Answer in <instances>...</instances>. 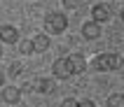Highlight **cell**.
Wrapping results in <instances>:
<instances>
[{
  "mask_svg": "<svg viewBox=\"0 0 124 107\" xmlns=\"http://www.w3.org/2000/svg\"><path fill=\"white\" fill-rule=\"evenodd\" d=\"M33 88L38 93H49V91H52V79H38L33 84Z\"/></svg>",
  "mask_w": 124,
  "mask_h": 107,
  "instance_id": "30bf717a",
  "label": "cell"
},
{
  "mask_svg": "<svg viewBox=\"0 0 124 107\" xmlns=\"http://www.w3.org/2000/svg\"><path fill=\"white\" fill-rule=\"evenodd\" d=\"M0 42L5 44H16L19 42V30L14 26H0Z\"/></svg>",
  "mask_w": 124,
  "mask_h": 107,
  "instance_id": "5b68a950",
  "label": "cell"
},
{
  "mask_svg": "<svg viewBox=\"0 0 124 107\" xmlns=\"http://www.w3.org/2000/svg\"><path fill=\"white\" fill-rule=\"evenodd\" d=\"M33 47H35L38 54L45 51V49H49V37H47V35H35V37H33Z\"/></svg>",
  "mask_w": 124,
  "mask_h": 107,
  "instance_id": "9c48e42d",
  "label": "cell"
},
{
  "mask_svg": "<svg viewBox=\"0 0 124 107\" xmlns=\"http://www.w3.org/2000/svg\"><path fill=\"white\" fill-rule=\"evenodd\" d=\"M77 107H96L91 100H82V102H77Z\"/></svg>",
  "mask_w": 124,
  "mask_h": 107,
  "instance_id": "2e32d148",
  "label": "cell"
},
{
  "mask_svg": "<svg viewBox=\"0 0 124 107\" xmlns=\"http://www.w3.org/2000/svg\"><path fill=\"white\" fill-rule=\"evenodd\" d=\"M82 35L87 37V40H96V37H101V23H96V21H87L82 26Z\"/></svg>",
  "mask_w": 124,
  "mask_h": 107,
  "instance_id": "52a82bcc",
  "label": "cell"
},
{
  "mask_svg": "<svg viewBox=\"0 0 124 107\" xmlns=\"http://www.w3.org/2000/svg\"><path fill=\"white\" fill-rule=\"evenodd\" d=\"M45 28H47V33H63L66 28H68V19L63 16L61 12H49L47 16H45Z\"/></svg>",
  "mask_w": 124,
  "mask_h": 107,
  "instance_id": "6da1fadb",
  "label": "cell"
},
{
  "mask_svg": "<svg viewBox=\"0 0 124 107\" xmlns=\"http://www.w3.org/2000/svg\"><path fill=\"white\" fill-rule=\"evenodd\" d=\"M2 81H5V74L0 72V86H2Z\"/></svg>",
  "mask_w": 124,
  "mask_h": 107,
  "instance_id": "e0dca14e",
  "label": "cell"
},
{
  "mask_svg": "<svg viewBox=\"0 0 124 107\" xmlns=\"http://www.w3.org/2000/svg\"><path fill=\"white\" fill-rule=\"evenodd\" d=\"M77 5H80V0H63V7L66 9H75Z\"/></svg>",
  "mask_w": 124,
  "mask_h": 107,
  "instance_id": "5bb4252c",
  "label": "cell"
},
{
  "mask_svg": "<svg viewBox=\"0 0 124 107\" xmlns=\"http://www.w3.org/2000/svg\"><path fill=\"white\" fill-rule=\"evenodd\" d=\"M68 63H70V67H73V74H82L84 70H87V60H84L82 54H73L68 58Z\"/></svg>",
  "mask_w": 124,
  "mask_h": 107,
  "instance_id": "ba28073f",
  "label": "cell"
},
{
  "mask_svg": "<svg viewBox=\"0 0 124 107\" xmlns=\"http://www.w3.org/2000/svg\"><path fill=\"white\" fill-rule=\"evenodd\" d=\"M19 51L21 54H35L33 40H19Z\"/></svg>",
  "mask_w": 124,
  "mask_h": 107,
  "instance_id": "8fae6325",
  "label": "cell"
},
{
  "mask_svg": "<svg viewBox=\"0 0 124 107\" xmlns=\"http://www.w3.org/2000/svg\"><path fill=\"white\" fill-rule=\"evenodd\" d=\"M0 56H2V47H0Z\"/></svg>",
  "mask_w": 124,
  "mask_h": 107,
  "instance_id": "ac0fdd59",
  "label": "cell"
},
{
  "mask_svg": "<svg viewBox=\"0 0 124 107\" xmlns=\"http://www.w3.org/2000/svg\"><path fill=\"white\" fill-rule=\"evenodd\" d=\"M21 70H23V67H21V63H12V65H9V74H12V77H19Z\"/></svg>",
  "mask_w": 124,
  "mask_h": 107,
  "instance_id": "4fadbf2b",
  "label": "cell"
},
{
  "mask_svg": "<svg viewBox=\"0 0 124 107\" xmlns=\"http://www.w3.org/2000/svg\"><path fill=\"white\" fill-rule=\"evenodd\" d=\"M61 107H77V100L75 98H66V100L61 102Z\"/></svg>",
  "mask_w": 124,
  "mask_h": 107,
  "instance_id": "9a60e30c",
  "label": "cell"
},
{
  "mask_svg": "<svg viewBox=\"0 0 124 107\" xmlns=\"http://www.w3.org/2000/svg\"><path fill=\"white\" fill-rule=\"evenodd\" d=\"M52 72H54L56 79H68L70 74H73V67H70L68 58H56L54 65H52Z\"/></svg>",
  "mask_w": 124,
  "mask_h": 107,
  "instance_id": "3957f363",
  "label": "cell"
},
{
  "mask_svg": "<svg viewBox=\"0 0 124 107\" xmlns=\"http://www.w3.org/2000/svg\"><path fill=\"white\" fill-rule=\"evenodd\" d=\"M0 98L7 102V105H14V102H19V98H21V91L16 86H5L2 91H0Z\"/></svg>",
  "mask_w": 124,
  "mask_h": 107,
  "instance_id": "8992f818",
  "label": "cell"
},
{
  "mask_svg": "<svg viewBox=\"0 0 124 107\" xmlns=\"http://www.w3.org/2000/svg\"><path fill=\"white\" fill-rule=\"evenodd\" d=\"M94 70L96 72H108V70H117L119 67V56L117 54H101L94 58Z\"/></svg>",
  "mask_w": 124,
  "mask_h": 107,
  "instance_id": "7a4b0ae2",
  "label": "cell"
},
{
  "mask_svg": "<svg viewBox=\"0 0 124 107\" xmlns=\"http://www.w3.org/2000/svg\"><path fill=\"white\" fill-rule=\"evenodd\" d=\"M108 107H124V95L122 93H112L108 98Z\"/></svg>",
  "mask_w": 124,
  "mask_h": 107,
  "instance_id": "7c38bea8",
  "label": "cell"
},
{
  "mask_svg": "<svg viewBox=\"0 0 124 107\" xmlns=\"http://www.w3.org/2000/svg\"><path fill=\"white\" fill-rule=\"evenodd\" d=\"M122 19H124V9H122Z\"/></svg>",
  "mask_w": 124,
  "mask_h": 107,
  "instance_id": "d6986e66",
  "label": "cell"
},
{
  "mask_svg": "<svg viewBox=\"0 0 124 107\" xmlns=\"http://www.w3.org/2000/svg\"><path fill=\"white\" fill-rule=\"evenodd\" d=\"M91 16H94V21H96V23H105V21L112 19V9H110L108 5H94Z\"/></svg>",
  "mask_w": 124,
  "mask_h": 107,
  "instance_id": "277c9868",
  "label": "cell"
}]
</instances>
